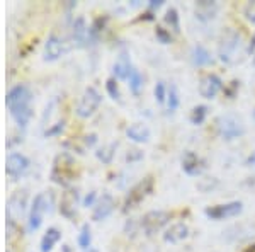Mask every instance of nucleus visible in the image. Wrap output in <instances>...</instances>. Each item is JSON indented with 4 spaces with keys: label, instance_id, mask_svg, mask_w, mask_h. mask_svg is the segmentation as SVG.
<instances>
[{
    "label": "nucleus",
    "instance_id": "obj_1",
    "mask_svg": "<svg viewBox=\"0 0 255 252\" xmlns=\"http://www.w3.org/2000/svg\"><path fill=\"white\" fill-rule=\"evenodd\" d=\"M31 102H32V94L29 87H26L24 84L12 87L5 97V104L10 111V116L22 128L29 123V119L32 116Z\"/></svg>",
    "mask_w": 255,
    "mask_h": 252
},
{
    "label": "nucleus",
    "instance_id": "obj_2",
    "mask_svg": "<svg viewBox=\"0 0 255 252\" xmlns=\"http://www.w3.org/2000/svg\"><path fill=\"white\" fill-rule=\"evenodd\" d=\"M247 48L249 46L245 43L244 34L237 29H228L223 32L220 44H218V58H220L221 63L232 67V65H237L242 60V56L247 53Z\"/></svg>",
    "mask_w": 255,
    "mask_h": 252
},
{
    "label": "nucleus",
    "instance_id": "obj_3",
    "mask_svg": "<svg viewBox=\"0 0 255 252\" xmlns=\"http://www.w3.org/2000/svg\"><path fill=\"white\" fill-rule=\"evenodd\" d=\"M170 212H167V210H153V212H148L146 215H143V218L139 220V230L150 237V235H155L162 229H165L170 223Z\"/></svg>",
    "mask_w": 255,
    "mask_h": 252
},
{
    "label": "nucleus",
    "instance_id": "obj_4",
    "mask_svg": "<svg viewBox=\"0 0 255 252\" xmlns=\"http://www.w3.org/2000/svg\"><path fill=\"white\" fill-rule=\"evenodd\" d=\"M216 131L226 142H232V140L240 138L245 133V128L242 125V121L232 114H223L216 119Z\"/></svg>",
    "mask_w": 255,
    "mask_h": 252
},
{
    "label": "nucleus",
    "instance_id": "obj_5",
    "mask_svg": "<svg viewBox=\"0 0 255 252\" xmlns=\"http://www.w3.org/2000/svg\"><path fill=\"white\" fill-rule=\"evenodd\" d=\"M101 102H102V96L96 87L85 89V92L82 94L79 104H77V109H75L77 116L82 118V119L90 118L99 109Z\"/></svg>",
    "mask_w": 255,
    "mask_h": 252
},
{
    "label": "nucleus",
    "instance_id": "obj_6",
    "mask_svg": "<svg viewBox=\"0 0 255 252\" xmlns=\"http://www.w3.org/2000/svg\"><path fill=\"white\" fill-rule=\"evenodd\" d=\"M242 212H244V203L242 201H230V203L225 205L209 206V208L204 210V215H206L209 220L221 222V220H228V218H235Z\"/></svg>",
    "mask_w": 255,
    "mask_h": 252
},
{
    "label": "nucleus",
    "instance_id": "obj_7",
    "mask_svg": "<svg viewBox=\"0 0 255 252\" xmlns=\"http://www.w3.org/2000/svg\"><path fill=\"white\" fill-rule=\"evenodd\" d=\"M223 89V80L216 73H206V75L201 77L197 90H199V96L204 99H215L218 94Z\"/></svg>",
    "mask_w": 255,
    "mask_h": 252
},
{
    "label": "nucleus",
    "instance_id": "obj_8",
    "mask_svg": "<svg viewBox=\"0 0 255 252\" xmlns=\"http://www.w3.org/2000/svg\"><path fill=\"white\" fill-rule=\"evenodd\" d=\"M208 169V162L199 154L187 150L182 155V171L189 176H201Z\"/></svg>",
    "mask_w": 255,
    "mask_h": 252
},
{
    "label": "nucleus",
    "instance_id": "obj_9",
    "mask_svg": "<svg viewBox=\"0 0 255 252\" xmlns=\"http://www.w3.org/2000/svg\"><path fill=\"white\" fill-rule=\"evenodd\" d=\"M151 189H153V181H151V179H145V181H141L139 184L134 186V188L129 191V194H128V198H126L125 210L136 208V205H139L143 200H145L148 194L151 193Z\"/></svg>",
    "mask_w": 255,
    "mask_h": 252
},
{
    "label": "nucleus",
    "instance_id": "obj_10",
    "mask_svg": "<svg viewBox=\"0 0 255 252\" xmlns=\"http://www.w3.org/2000/svg\"><path fill=\"white\" fill-rule=\"evenodd\" d=\"M5 164V171L12 179H17L29 169V159L26 155L19 154V152H12V154L7 155Z\"/></svg>",
    "mask_w": 255,
    "mask_h": 252
},
{
    "label": "nucleus",
    "instance_id": "obj_11",
    "mask_svg": "<svg viewBox=\"0 0 255 252\" xmlns=\"http://www.w3.org/2000/svg\"><path fill=\"white\" fill-rule=\"evenodd\" d=\"M44 212H46V198H44V194H38V196L34 198V201H32V205H31L29 220H27V225H29L31 232H34V230H38L41 227Z\"/></svg>",
    "mask_w": 255,
    "mask_h": 252
},
{
    "label": "nucleus",
    "instance_id": "obj_12",
    "mask_svg": "<svg viewBox=\"0 0 255 252\" xmlns=\"http://www.w3.org/2000/svg\"><path fill=\"white\" fill-rule=\"evenodd\" d=\"M218 14H220V3L218 2H211V0L196 2L194 15L201 22H211V20H215L218 17Z\"/></svg>",
    "mask_w": 255,
    "mask_h": 252
},
{
    "label": "nucleus",
    "instance_id": "obj_13",
    "mask_svg": "<svg viewBox=\"0 0 255 252\" xmlns=\"http://www.w3.org/2000/svg\"><path fill=\"white\" fill-rule=\"evenodd\" d=\"M191 234V229H189L187 223L184 222H177V223H172L170 227L165 230L163 234V241L167 244H179L182 241H186Z\"/></svg>",
    "mask_w": 255,
    "mask_h": 252
},
{
    "label": "nucleus",
    "instance_id": "obj_14",
    "mask_svg": "<svg viewBox=\"0 0 255 252\" xmlns=\"http://www.w3.org/2000/svg\"><path fill=\"white\" fill-rule=\"evenodd\" d=\"M116 208V201L111 194H102V198H99V201L94 205V215L92 218L96 222H101L104 218H108L111 213Z\"/></svg>",
    "mask_w": 255,
    "mask_h": 252
},
{
    "label": "nucleus",
    "instance_id": "obj_15",
    "mask_svg": "<svg viewBox=\"0 0 255 252\" xmlns=\"http://www.w3.org/2000/svg\"><path fill=\"white\" fill-rule=\"evenodd\" d=\"M63 53H65L63 41H61V38H58L56 34H51L46 43H44V60L55 61V60H58Z\"/></svg>",
    "mask_w": 255,
    "mask_h": 252
},
{
    "label": "nucleus",
    "instance_id": "obj_16",
    "mask_svg": "<svg viewBox=\"0 0 255 252\" xmlns=\"http://www.w3.org/2000/svg\"><path fill=\"white\" fill-rule=\"evenodd\" d=\"M126 136L134 143H146V142H150L151 131H150V128L146 125H143V123H134V125H131L126 130Z\"/></svg>",
    "mask_w": 255,
    "mask_h": 252
},
{
    "label": "nucleus",
    "instance_id": "obj_17",
    "mask_svg": "<svg viewBox=\"0 0 255 252\" xmlns=\"http://www.w3.org/2000/svg\"><path fill=\"white\" fill-rule=\"evenodd\" d=\"M191 61L194 67H206V65L213 63V55L203 44H194L191 48Z\"/></svg>",
    "mask_w": 255,
    "mask_h": 252
},
{
    "label": "nucleus",
    "instance_id": "obj_18",
    "mask_svg": "<svg viewBox=\"0 0 255 252\" xmlns=\"http://www.w3.org/2000/svg\"><path fill=\"white\" fill-rule=\"evenodd\" d=\"M133 70L134 67L131 65V60L128 58V55H121L119 60L114 63V75H116V78H121V80H128Z\"/></svg>",
    "mask_w": 255,
    "mask_h": 252
},
{
    "label": "nucleus",
    "instance_id": "obj_19",
    "mask_svg": "<svg viewBox=\"0 0 255 252\" xmlns=\"http://www.w3.org/2000/svg\"><path fill=\"white\" fill-rule=\"evenodd\" d=\"M60 239H61V232L58 229H55V227L48 229V232L41 239V252H51L53 247L60 242Z\"/></svg>",
    "mask_w": 255,
    "mask_h": 252
},
{
    "label": "nucleus",
    "instance_id": "obj_20",
    "mask_svg": "<svg viewBox=\"0 0 255 252\" xmlns=\"http://www.w3.org/2000/svg\"><path fill=\"white\" fill-rule=\"evenodd\" d=\"M180 106V94L175 84L168 85V92H167V109L168 113H175Z\"/></svg>",
    "mask_w": 255,
    "mask_h": 252
},
{
    "label": "nucleus",
    "instance_id": "obj_21",
    "mask_svg": "<svg viewBox=\"0 0 255 252\" xmlns=\"http://www.w3.org/2000/svg\"><path fill=\"white\" fill-rule=\"evenodd\" d=\"M128 85H129V90L134 94V96H138V94L141 92L143 85H145V78H143L139 70L134 68L133 72H131L129 78H128Z\"/></svg>",
    "mask_w": 255,
    "mask_h": 252
},
{
    "label": "nucleus",
    "instance_id": "obj_22",
    "mask_svg": "<svg viewBox=\"0 0 255 252\" xmlns=\"http://www.w3.org/2000/svg\"><path fill=\"white\" fill-rule=\"evenodd\" d=\"M208 111H209L208 106H204V104H199V106L192 107L191 114H189V121H191L194 126H201L204 121H206Z\"/></svg>",
    "mask_w": 255,
    "mask_h": 252
},
{
    "label": "nucleus",
    "instance_id": "obj_23",
    "mask_svg": "<svg viewBox=\"0 0 255 252\" xmlns=\"http://www.w3.org/2000/svg\"><path fill=\"white\" fill-rule=\"evenodd\" d=\"M163 20H165V24L168 26V31H174L175 34L180 31V17H179V12H177L175 7H170V9H167Z\"/></svg>",
    "mask_w": 255,
    "mask_h": 252
},
{
    "label": "nucleus",
    "instance_id": "obj_24",
    "mask_svg": "<svg viewBox=\"0 0 255 252\" xmlns=\"http://www.w3.org/2000/svg\"><path fill=\"white\" fill-rule=\"evenodd\" d=\"M77 242H79V246L84 251H87V249H90V247H92V234H90V227L89 225L82 227L79 237H77Z\"/></svg>",
    "mask_w": 255,
    "mask_h": 252
},
{
    "label": "nucleus",
    "instance_id": "obj_25",
    "mask_svg": "<svg viewBox=\"0 0 255 252\" xmlns=\"http://www.w3.org/2000/svg\"><path fill=\"white\" fill-rule=\"evenodd\" d=\"M116 147H118V143H109V145H104L101 148V150L97 152V159L101 160V162H104V164H109L111 160H113V157H114V152H116Z\"/></svg>",
    "mask_w": 255,
    "mask_h": 252
},
{
    "label": "nucleus",
    "instance_id": "obj_26",
    "mask_svg": "<svg viewBox=\"0 0 255 252\" xmlns=\"http://www.w3.org/2000/svg\"><path fill=\"white\" fill-rule=\"evenodd\" d=\"M87 36H89V29L85 27V20L84 19H79L73 26V38L79 43H84L87 41Z\"/></svg>",
    "mask_w": 255,
    "mask_h": 252
},
{
    "label": "nucleus",
    "instance_id": "obj_27",
    "mask_svg": "<svg viewBox=\"0 0 255 252\" xmlns=\"http://www.w3.org/2000/svg\"><path fill=\"white\" fill-rule=\"evenodd\" d=\"M167 92H168V87L165 85V82L158 80L157 85H155V89H153L155 101H157L158 104H163V102H167Z\"/></svg>",
    "mask_w": 255,
    "mask_h": 252
},
{
    "label": "nucleus",
    "instance_id": "obj_28",
    "mask_svg": "<svg viewBox=\"0 0 255 252\" xmlns=\"http://www.w3.org/2000/svg\"><path fill=\"white\" fill-rule=\"evenodd\" d=\"M106 89H108L109 96L114 99V101H119L121 99V94H119V87H118V80L116 78H109L106 82Z\"/></svg>",
    "mask_w": 255,
    "mask_h": 252
},
{
    "label": "nucleus",
    "instance_id": "obj_29",
    "mask_svg": "<svg viewBox=\"0 0 255 252\" xmlns=\"http://www.w3.org/2000/svg\"><path fill=\"white\" fill-rule=\"evenodd\" d=\"M244 15L250 24H255V2H249L244 7Z\"/></svg>",
    "mask_w": 255,
    "mask_h": 252
},
{
    "label": "nucleus",
    "instance_id": "obj_30",
    "mask_svg": "<svg viewBox=\"0 0 255 252\" xmlns=\"http://www.w3.org/2000/svg\"><path fill=\"white\" fill-rule=\"evenodd\" d=\"M155 34H157V38L162 41L163 44H168L172 43V36H170V31H165L163 27H157V31H155Z\"/></svg>",
    "mask_w": 255,
    "mask_h": 252
},
{
    "label": "nucleus",
    "instance_id": "obj_31",
    "mask_svg": "<svg viewBox=\"0 0 255 252\" xmlns=\"http://www.w3.org/2000/svg\"><path fill=\"white\" fill-rule=\"evenodd\" d=\"M94 200H96V193H90L89 196L84 200V205L87 206V208H89V206H94Z\"/></svg>",
    "mask_w": 255,
    "mask_h": 252
},
{
    "label": "nucleus",
    "instance_id": "obj_32",
    "mask_svg": "<svg viewBox=\"0 0 255 252\" xmlns=\"http://www.w3.org/2000/svg\"><path fill=\"white\" fill-rule=\"evenodd\" d=\"M163 5V0H151L150 2V9H160Z\"/></svg>",
    "mask_w": 255,
    "mask_h": 252
},
{
    "label": "nucleus",
    "instance_id": "obj_33",
    "mask_svg": "<svg viewBox=\"0 0 255 252\" xmlns=\"http://www.w3.org/2000/svg\"><path fill=\"white\" fill-rule=\"evenodd\" d=\"M247 53H250V55H252V53H255V34H254V38L250 39L249 48H247Z\"/></svg>",
    "mask_w": 255,
    "mask_h": 252
},
{
    "label": "nucleus",
    "instance_id": "obj_34",
    "mask_svg": "<svg viewBox=\"0 0 255 252\" xmlns=\"http://www.w3.org/2000/svg\"><path fill=\"white\" fill-rule=\"evenodd\" d=\"M247 165H249V167H255V152L254 154H250L249 155V159H247V162H245Z\"/></svg>",
    "mask_w": 255,
    "mask_h": 252
},
{
    "label": "nucleus",
    "instance_id": "obj_35",
    "mask_svg": "<svg viewBox=\"0 0 255 252\" xmlns=\"http://www.w3.org/2000/svg\"><path fill=\"white\" fill-rule=\"evenodd\" d=\"M84 252H99L97 249H94V247H90V249H87V251H84Z\"/></svg>",
    "mask_w": 255,
    "mask_h": 252
}]
</instances>
